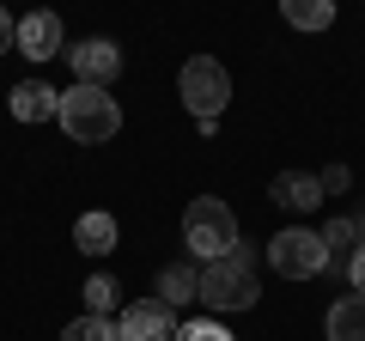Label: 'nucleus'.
<instances>
[{"mask_svg": "<svg viewBox=\"0 0 365 341\" xmlns=\"http://www.w3.org/2000/svg\"><path fill=\"white\" fill-rule=\"evenodd\" d=\"M177 92H182V104H189V116H195L201 128H213V122H220V110L232 104V73H225L213 55H195V61H182Z\"/></svg>", "mask_w": 365, "mask_h": 341, "instance_id": "4", "label": "nucleus"}, {"mask_svg": "<svg viewBox=\"0 0 365 341\" xmlns=\"http://www.w3.org/2000/svg\"><path fill=\"white\" fill-rule=\"evenodd\" d=\"M67 55H73V73H79V86H110V79L122 73V49H116V43H104V37L79 43V49H67Z\"/></svg>", "mask_w": 365, "mask_h": 341, "instance_id": "7", "label": "nucleus"}, {"mask_svg": "<svg viewBox=\"0 0 365 341\" xmlns=\"http://www.w3.org/2000/svg\"><path fill=\"white\" fill-rule=\"evenodd\" d=\"M73 244L86 250V256H110V250H116V220H110V213H79Z\"/></svg>", "mask_w": 365, "mask_h": 341, "instance_id": "12", "label": "nucleus"}, {"mask_svg": "<svg viewBox=\"0 0 365 341\" xmlns=\"http://www.w3.org/2000/svg\"><path fill=\"white\" fill-rule=\"evenodd\" d=\"M61 128L79 146H98V141H110L122 128V110H116V98L104 86H73V92H61Z\"/></svg>", "mask_w": 365, "mask_h": 341, "instance_id": "1", "label": "nucleus"}, {"mask_svg": "<svg viewBox=\"0 0 365 341\" xmlns=\"http://www.w3.org/2000/svg\"><path fill=\"white\" fill-rule=\"evenodd\" d=\"M13 43H19V55H31V61H49V55H61V19H55V13L19 19Z\"/></svg>", "mask_w": 365, "mask_h": 341, "instance_id": "8", "label": "nucleus"}, {"mask_svg": "<svg viewBox=\"0 0 365 341\" xmlns=\"http://www.w3.org/2000/svg\"><path fill=\"white\" fill-rule=\"evenodd\" d=\"M274 201L292 208V213H311L323 201V177H311V170H280L274 177Z\"/></svg>", "mask_w": 365, "mask_h": 341, "instance_id": "9", "label": "nucleus"}, {"mask_svg": "<svg viewBox=\"0 0 365 341\" xmlns=\"http://www.w3.org/2000/svg\"><path fill=\"white\" fill-rule=\"evenodd\" d=\"M13 116H19V122H49V116H61V92H49L43 79H25V86H13Z\"/></svg>", "mask_w": 365, "mask_h": 341, "instance_id": "10", "label": "nucleus"}, {"mask_svg": "<svg viewBox=\"0 0 365 341\" xmlns=\"http://www.w3.org/2000/svg\"><path fill=\"white\" fill-rule=\"evenodd\" d=\"M347 275H353V292H365V244L353 250V263H347Z\"/></svg>", "mask_w": 365, "mask_h": 341, "instance_id": "19", "label": "nucleus"}, {"mask_svg": "<svg viewBox=\"0 0 365 341\" xmlns=\"http://www.w3.org/2000/svg\"><path fill=\"white\" fill-rule=\"evenodd\" d=\"M116 335H122V341H170V335H177L170 305H165V299H134L128 311H122Z\"/></svg>", "mask_w": 365, "mask_h": 341, "instance_id": "6", "label": "nucleus"}, {"mask_svg": "<svg viewBox=\"0 0 365 341\" xmlns=\"http://www.w3.org/2000/svg\"><path fill=\"white\" fill-rule=\"evenodd\" d=\"M329 189H347V165H329V177H323V195Z\"/></svg>", "mask_w": 365, "mask_h": 341, "instance_id": "20", "label": "nucleus"}, {"mask_svg": "<svg viewBox=\"0 0 365 341\" xmlns=\"http://www.w3.org/2000/svg\"><path fill=\"white\" fill-rule=\"evenodd\" d=\"M329 341H365V292L329 305Z\"/></svg>", "mask_w": 365, "mask_h": 341, "instance_id": "11", "label": "nucleus"}, {"mask_svg": "<svg viewBox=\"0 0 365 341\" xmlns=\"http://www.w3.org/2000/svg\"><path fill=\"white\" fill-rule=\"evenodd\" d=\"M268 263L280 268L287 280H317L329 268V244L323 232H304V225H287V232L268 238Z\"/></svg>", "mask_w": 365, "mask_h": 341, "instance_id": "5", "label": "nucleus"}, {"mask_svg": "<svg viewBox=\"0 0 365 341\" xmlns=\"http://www.w3.org/2000/svg\"><path fill=\"white\" fill-rule=\"evenodd\" d=\"M182 244L195 250L201 263L232 256V250H237V220H232V208H225V201H213V195L189 201V213H182Z\"/></svg>", "mask_w": 365, "mask_h": 341, "instance_id": "3", "label": "nucleus"}, {"mask_svg": "<svg viewBox=\"0 0 365 341\" xmlns=\"http://www.w3.org/2000/svg\"><path fill=\"white\" fill-rule=\"evenodd\" d=\"M195 292L213 305V311H250V305L262 299L256 287V268H250L244 250H232V256H220V263H207L195 275Z\"/></svg>", "mask_w": 365, "mask_h": 341, "instance_id": "2", "label": "nucleus"}, {"mask_svg": "<svg viewBox=\"0 0 365 341\" xmlns=\"http://www.w3.org/2000/svg\"><path fill=\"white\" fill-rule=\"evenodd\" d=\"M86 311L91 317H110V311H116V280H110V275H91L86 280Z\"/></svg>", "mask_w": 365, "mask_h": 341, "instance_id": "16", "label": "nucleus"}, {"mask_svg": "<svg viewBox=\"0 0 365 341\" xmlns=\"http://www.w3.org/2000/svg\"><path fill=\"white\" fill-rule=\"evenodd\" d=\"M61 341H122V335H116L110 317H91V311H86V317H73V323L61 329Z\"/></svg>", "mask_w": 365, "mask_h": 341, "instance_id": "14", "label": "nucleus"}, {"mask_svg": "<svg viewBox=\"0 0 365 341\" xmlns=\"http://www.w3.org/2000/svg\"><path fill=\"white\" fill-rule=\"evenodd\" d=\"M353 232H359L353 220H329V232H323V244H329V263H335V250H347V244H353Z\"/></svg>", "mask_w": 365, "mask_h": 341, "instance_id": "17", "label": "nucleus"}, {"mask_svg": "<svg viewBox=\"0 0 365 341\" xmlns=\"http://www.w3.org/2000/svg\"><path fill=\"white\" fill-rule=\"evenodd\" d=\"M170 341H232V335H225L220 323H182V329H177Z\"/></svg>", "mask_w": 365, "mask_h": 341, "instance_id": "18", "label": "nucleus"}, {"mask_svg": "<svg viewBox=\"0 0 365 341\" xmlns=\"http://www.w3.org/2000/svg\"><path fill=\"white\" fill-rule=\"evenodd\" d=\"M158 292H165V305H189V299H201L189 268H165V275H158Z\"/></svg>", "mask_w": 365, "mask_h": 341, "instance_id": "15", "label": "nucleus"}, {"mask_svg": "<svg viewBox=\"0 0 365 341\" xmlns=\"http://www.w3.org/2000/svg\"><path fill=\"white\" fill-rule=\"evenodd\" d=\"M13 31H19V25H13V19H6V13H0V49L13 43Z\"/></svg>", "mask_w": 365, "mask_h": 341, "instance_id": "21", "label": "nucleus"}, {"mask_svg": "<svg viewBox=\"0 0 365 341\" xmlns=\"http://www.w3.org/2000/svg\"><path fill=\"white\" fill-rule=\"evenodd\" d=\"M280 13H287V25H299V31H329L335 25V0H287Z\"/></svg>", "mask_w": 365, "mask_h": 341, "instance_id": "13", "label": "nucleus"}]
</instances>
